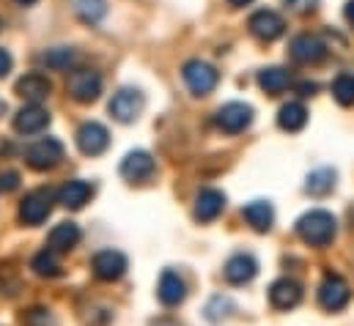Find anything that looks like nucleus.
I'll list each match as a JSON object with an SVG mask.
<instances>
[{
  "instance_id": "1",
  "label": "nucleus",
  "mask_w": 354,
  "mask_h": 326,
  "mask_svg": "<svg viewBox=\"0 0 354 326\" xmlns=\"http://www.w3.org/2000/svg\"><path fill=\"white\" fill-rule=\"evenodd\" d=\"M338 233V222L330 211L313 209L297 220V236L310 247H327Z\"/></svg>"
},
{
  "instance_id": "2",
  "label": "nucleus",
  "mask_w": 354,
  "mask_h": 326,
  "mask_svg": "<svg viewBox=\"0 0 354 326\" xmlns=\"http://www.w3.org/2000/svg\"><path fill=\"white\" fill-rule=\"evenodd\" d=\"M181 77H184L187 88H189L195 96H209V93L217 88V82H220L217 69H214L212 64L201 61V58L187 61V64L181 66Z\"/></svg>"
},
{
  "instance_id": "3",
  "label": "nucleus",
  "mask_w": 354,
  "mask_h": 326,
  "mask_svg": "<svg viewBox=\"0 0 354 326\" xmlns=\"http://www.w3.org/2000/svg\"><path fill=\"white\" fill-rule=\"evenodd\" d=\"M53 203H55V192L53 189H33V192H28L25 198H22V203H19V220L25 222V225H41L47 217H50V211H53Z\"/></svg>"
},
{
  "instance_id": "4",
  "label": "nucleus",
  "mask_w": 354,
  "mask_h": 326,
  "mask_svg": "<svg viewBox=\"0 0 354 326\" xmlns=\"http://www.w3.org/2000/svg\"><path fill=\"white\" fill-rule=\"evenodd\" d=\"M64 160V143L58 137H39L25 148V162L33 170H53Z\"/></svg>"
},
{
  "instance_id": "5",
  "label": "nucleus",
  "mask_w": 354,
  "mask_h": 326,
  "mask_svg": "<svg viewBox=\"0 0 354 326\" xmlns=\"http://www.w3.org/2000/svg\"><path fill=\"white\" fill-rule=\"evenodd\" d=\"M143 107H146V99H143V93H140L138 88H121L118 93H113V99H110V104H107L110 115H113L118 124H132V121H138L140 113H143Z\"/></svg>"
},
{
  "instance_id": "6",
  "label": "nucleus",
  "mask_w": 354,
  "mask_h": 326,
  "mask_svg": "<svg viewBox=\"0 0 354 326\" xmlns=\"http://www.w3.org/2000/svg\"><path fill=\"white\" fill-rule=\"evenodd\" d=\"M127 269H129V260H127V255L118 252V249H99V252L91 258V271H93V277L102 280V282H115V280H121V277L127 274Z\"/></svg>"
},
{
  "instance_id": "7",
  "label": "nucleus",
  "mask_w": 354,
  "mask_h": 326,
  "mask_svg": "<svg viewBox=\"0 0 354 326\" xmlns=\"http://www.w3.org/2000/svg\"><path fill=\"white\" fill-rule=\"evenodd\" d=\"M66 90H69V96H72L75 102L91 104V102H96L99 93H102V77H99V72H93V69H75V72L69 75V80H66Z\"/></svg>"
},
{
  "instance_id": "8",
  "label": "nucleus",
  "mask_w": 354,
  "mask_h": 326,
  "mask_svg": "<svg viewBox=\"0 0 354 326\" xmlns=\"http://www.w3.org/2000/svg\"><path fill=\"white\" fill-rule=\"evenodd\" d=\"M352 299V291H349V282L341 277V274H327L319 285V305L330 313H338L349 305Z\"/></svg>"
},
{
  "instance_id": "9",
  "label": "nucleus",
  "mask_w": 354,
  "mask_h": 326,
  "mask_svg": "<svg viewBox=\"0 0 354 326\" xmlns=\"http://www.w3.org/2000/svg\"><path fill=\"white\" fill-rule=\"evenodd\" d=\"M217 126L228 135H236V132H245L250 124H253V107L245 104V102H228L217 110L214 115Z\"/></svg>"
},
{
  "instance_id": "10",
  "label": "nucleus",
  "mask_w": 354,
  "mask_h": 326,
  "mask_svg": "<svg viewBox=\"0 0 354 326\" xmlns=\"http://www.w3.org/2000/svg\"><path fill=\"white\" fill-rule=\"evenodd\" d=\"M75 140H77V148H80L86 157H99V154H104L107 146H110V132H107V126L99 124V121H86V124L77 129Z\"/></svg>"
},
{
  "instance_id": "11",
  "label": "nucleus",
  "mask_w": 354,
  "mask_h": 326,
  "mask_svg": "<svg viewBox=\"0 0 354 326\" xmlns=\"http://www.w3.org/2000/svg\"><path fill=\"white\" fill-rule=\"evenodd\" d=\"M248 28H250V33H253L259 41H274V39L283 36L286 19H283L277 11H272V8H261V11H256V14L250 17Z\"/></svg>"
},
{
  "instance_id": "12",
  "label": "nucleus",
  "mask_w": 354,
  "mask_h": 326,
  "mask_svg": "<svg viewBox=\"0 0 354 326\" xmlns=\"http://www.w3.org/2000/svg\"><path fill=\"white\" fill-rule=\"evenodd\" d=\"M327 55V44L316 33H299L291 41V58L297 64H319Z\"/></svg>"
},
{
  "instance_id": "13",
  "label": "nucleus",
  "mask_w": 354,
  "mask_h": 326,
  "mask_svg": "<svg viewBox=\"0 0 354 326\" xmlns=\"http://www.w3.org/2000/svg\"><path fill=\"white\" fill-rule=\"evenodd\" d=\"M269 302L274 310H291L302 302V285L291 277H280L269 285Z\"/></svg>"
},
{
  "instance_id": "14",
  "label": "nucleus",
  "mask_w": 354,
  "mask_h": 326,
  "mask_svg": "<svg viewBox=\"0 0 354 326\" xmlns=\"http://www.w3.org/2000/svg\"><path fill=\"white\" fill-rule=\"evenodd\" d=\"M118 170H121V178H127V181H132V184H140V181H146V178L154 175L157 164H154L149 151H129V154L121 160V167H118Z\"/></svg>"
},
{
  "instance_id": "15",
  "label": "nucleus",
  "mask_w": 354,
  "mask_h": 326,
  "mask_svg": "<svg viewBox=\"0 0 354 326\" xmlns=\"http://www.w3.org/2000/svg\"><path fill=\"white\" fill-rule=\"evenodd\" d=\"M223 274H225V280L231 285H248L259 274V260L253 255H248V252H236V255L228 258Z\"/></svg>"
},
{
  "instance_id": "16",
  "label": "nucleus",
  "mask_w": 354,
  "mask_h": 326,
  "mask_svg": "<svg viewBox=\"0 0 354 326\" xmlns=\"http://www.w3.org/2000/svg\"><path fill=\"white\" fill-rule=\"evenodd\" d=\"M50 126V113L41 104H25L17 115H14V129L19 135H39Z\"/></svg>"
},
{
  "instance_id": "17",
  "label": "nucleus",
  "mask_w": 354,
  "mask_h": 326,
  "mask_svg": "<svg viewBox=\"0 0 354 326\" xmlns=\"http://www.w3.org/2000/svg\"><path fill=\"white\" fill-rule=\"evenodd\" d=\"M225 209V195L220 189H201L198 198H195V220L198 222H214Z\"/></svg>"
},
{
  "instance_id": "18",
  "label": "nucleus",
  "mask_w": 354,
  "mask_h": 326,
  "mask_svg": "<svg viewBox=\"0 0 354 326\" xmlns=\"http://www.w3.org/2000/svg\"><path fill=\"white\" fill-rule=\"evenodd\" d=\"M17 96H22L28 104H39V102H44L47 96H50V90H53V82L47 80L44 75H39V72H30V75H25V77H19L17 80Z\"/></svg>"
},
{
  "instance_id": "19",
  "label": "nucleus",
  "mask_w": 354,
  "mask_h": 326,
  "mask_svg": "<svg viewBox=\"0 0 354 326\" xmlns=\"http://www.w3.org/2000/svg\"><path fill=\"white\" fill-rule=\"evenodd\" d=\"M93 195V186L83 178H75V181H66L61 189H58V203L69 211H80Z\"/></svg>"
},
{
  "instance_id": "20",
  "label": "nucleus",
  "mask_w": 354,
  "mask_h": 326,
  "mask_svg": "<svg viewBox=\"0 0 354 326\" xmlns=\"http://www.w3.org/2000/svg\"><path fill=\"white\" fill-rule=\"evenodd\" d=\"M157 296H160V302L165 307H178L187 299V285H184V280L178 277L176 271L165 269L160 282H157Z\"/></svg>"
},
{
  "instance_id": "21",
  "label": "nucleus",
  "mask_w": 354,
  "mask_h": 326,
  "mask_svg": "<svg viewBox=\"0 0 354 326\" xmlns=\"http://www.w3.org/2000/svg\"><path fill=\"white\" fill-rule=\"evenodd\" d=\"M80 239H83L80 225H75V222H58L50 231V236H47V249H53V252H69V249H75V247L80 245Z\"/></svg>"
},
{
  "instance_id": "22",
  "label": "nucleus",
  "mask_w": 354,
  "mask_h": 326,
  "mask_svg": "<svg viewBox=\"0 0 354 326\" xmlns=\"http://www.w3.org/2000/svg\"><path fill=\"white\" fill-rule=\"evenodd\" d=\"M242 217H245V222H248L253 231L266 233V231L272 228V222H274V209H272L266 200H253V203H248V206L242 209Z\"/></svg>"
},
{
  "instance_id": "23",
  "label": "nucleus",
  "mask_w": 354,
  "mask_h": 326,
  "mask_svg": "<svg viewBox=\"0 0 354 326\" xmlns=\"http://www.w3.org/2000/svg\"><path fill=\"white\" fill-rule=\"evenodd\" d=\"M308 124V110L302 102H286L277 110V126L286 132H299Z\"/></svg>"
},
{
  "instance_id": "24",
  "label": "nucleus",
  "mask_w": 354,
  "mask_h": 326,
  "mask_svg": "<svg viewBox=\"0 0 354 326\" xmlns=\"http://www.w3.org/2000/svg\"><path fill=\"white\" fill-rule=\"evenodd\" d=\"M333 189H335V170H330V167L313 170V173L308 175V181H305V192L313 195V198H324V195H330Z\"/></svg>"
},
{
  "instance_id": "25",
  "label": "nucleus",
  "mask_w": 354,
  "mask_h": 326,
  "mask_svg": "<svg viewBox=\"0 0 354 326\" xmlns=\"http://www.w3.org/2000/svg\"><path fill=\"white\" fill-rule=\"evenodd\" d=\"M288 82H291V75H288L286 69H280V66H269V69H261V72H259V85H261V90L272 93V96L280 93V90H286Z\"/></svg>"
},
{
  "instance_id": "26",
  "label": "nucleus",
  "mask_w": 354,
  "mask_h": 326,
  "mask_svg": "<svg viewBox=\"0 0 354 326\" xmlns=\"http://www.w3.org/2000/svg\"><path fill=\"white\" fill-rule=\"evenodd\" d=\"M75 61H77V55H75L72 47H53V50H47V52L39 55V64H44L47 69H55V72L69 69Z\"/></svg>"
},
{
  "instance_id": "27",
  "label": "nucleus",
  "mask_w": 354,
  "mask_h": 326,
  "mask_svg": "<svg viewBox=\"0 0 354 326\" xmlns=\"http://www.w3.org/2000/svg\"><path fill=\"white\" fill-rule=\"evenodd\" d=\"M30 269H33L39 277H58V274H61V260H58V252H53V249H41L39 255H33Z\"/></svg>"
},
{
  "instance_id": "28",
  "label": "nucleus",
  "mask_w": 354,
  "mask_h": 326,
  "mask_svg": "<svg viewBox=\"0 0 354 326\" xmlns=\"http://www.w3.org/2000/svg\"><path fill=\"white\" fill-rule=\"evenodd\" d=\"M77 14L83 22L96 25L107 17V0H77Z\"/></svg>"
},
{
  "instance_id": "29",
  "label": "nucleus",
  "mask_w": 354,
  "mask_h": 326,
  "mask_svg": "<svg viewBox=\"0 0 354 326\" xmlns=\"http://www.w3.org/2000/svg\"><path fill=\"white\" fill-rule=\"evenodd\" d=\"M333 96L341 107H352L354 104V75H338L333 82Z\"/></svg>"
},
{
  "instance_id": "30",
  "label": "nucleus",
  "mask_w": 354,
  "mask_h": 326,
  "mask_svg": "<svg viewBox=\"0 0 354 326\" xmlns=\"http://www.w3.org/2000/svg\"><path fill=\"white\" fill-rule=\"evenodd\" d=\"M22 324L25 326H53V316H50V310H44V307H30V310L22 316Z\"/></svg>"
},
{
  "instance_id": "31",
  "label": "nucleus",
  "mask_w": 354,
  "mask_h": 326,
  "mask_svg": "<svg viewBox=\"0 0 354 326\" xmlns=\"http://www.w3.org/2000/svg\"><path fill=\"white\" fill-rule=\"evenodd\" d=\"M283 3L294 14H313L319 8V0H283Z\"/></svg>"
},
{
  "instance_id": "32",
  "label": "nucleus",
  "mask_w": 354,
  "mask_h": 326,
  "mask_svg": "<svg viewBox=\"0 0 354 326\" xmlns=\"http://www.w3.org/2000/svg\"><path fill=\"white\" fill-rule=\"evenodd\" d=\"M19 186V173L17 170H3L0 173V192L6 195V192H14Z\"/></svg>"
},
{
  "instance_id": "33",
  "label": "nucleus",
  "mask_w": 354,
  "mask_h": 326,
  "mask_svg": "<svg viewBox=\"0 0 354 326\" xmlns=\"http://www.w3.org/2000/svg\"><path fill=\"white\" fill-rule=\"evenodd\" d=\"M11 66H14V58H11V52L0 47V77H6V75L11 72Z\"/></svg>"
},
{
  "instance_id": "34",
  "label": "nucleus",
  "mask_w": 354,
  "mask_h": 326,
  "mask_svg": "<svg viewBox=\"0 0 354 326\" xmlns=\"http://www.w3.org/2000/svg\"><path fill=\"white\" fill-rule=\"evenodd\" d=\"M299 90H302V96H313L316 85H313V82H302V85H299Z\"/></svg>"
},
{
  "instance_id": "35",
  "label": "nucleus",
  "mask_w": 354,
  "mask_h": 326,
  "mask_svg": "<svg viewBox=\"0 0 354 326\" xmlns=\"http://www.w3.org/2000/svg\"><path fill=\"white\" fill-rule=\"evenodd\" d=\"M344 14H346V19H349V22H352V25H354V0H349V3H346V8H344Z\"/></svg>"
},
{
  "instance_id": "36",
  "label": "nucleus",
  "mask_w": 354,
  "mask_h": 326,
  "mask_svg": "<svg viewBox=\"0 0 354 326\" xmlns=\"http://www.w3.org/2000/svg\"><path fill=\"white\" fill-rule=\"evenodd\" d=\"M228 3H231V6H234V8H242V6H250V3H253V0H228Z\"/></svg>"
},
{
  "instance_id": "37",
  "label": "nucleus",
  "mask_w": 354,
  "mask_h": 326,
  "mask_svg": "<svg viewBox=\"0 0 354 326\" xmlns=\"http://www.w3.org/2000/svg\"><path fill=\"white\" fill-rule=\"evenodd\" d=\"M14 3H19V6H33L36 0H14Z\"/></svg>"
}]
</instances>
